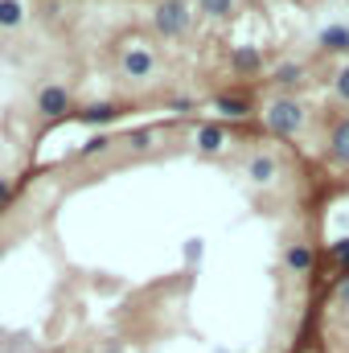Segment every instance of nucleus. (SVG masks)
Masks as SVG:
<instances>
[{
    "label": "nucleus",
    "instance_id": "ddd939ff",
    "mask_svg": "<svg viewBox=\"0 0 349 353\" xmlns=\"http://www.w3.org/2000/svg\"><path fill=\"white\" fill-rule=\"evenodd\" d=\"M259 50H255V46H239V50H235V70H247V74H251V70H259Z\"/></svg>",
    "mask_w": 349,
    "mask_h": 353
},
{
    "label": "nucleus",
    "instance_id": "1a4fd4ad",
    "mask_svg": "<svg viewBox=\"0 0 349 353\" xmlns=\"http://www.w3.org/2000/svg\"><path fill=\"white\" fill-rule=\"evenodd\" d=\"M25 25V4L21 0H0V29H21Z\"/></svg>",
    "mask_w": 349,
    "mask_h": 353
},
{
    "label": "nucleus",
    "instance_id": "f03ea898",
    "mask_svg": "<svg viewBox=\"0 0 349 353\" xmlns=\"http://www.w3.org/2000/svg\"><path fill=\"white\" fill-rule=\"evenodd\" d=\"M267 123H271V132H279V136H296V132L304 128V107H300L296 99H275V103L267 107Z\"/></svg>",
    "mask_w": 349,
    "mask_h": 353
},
{
    "label": "nucleus",
    "instance_id": "9b49d317",
    "mask_svg": "<svg viewBox=\"0 0 349 353\" xmlns=\"http://www.w3.org/2000/svg\"><path fill=\"white\" fill-rule=\"evenodd\" d=\"M300 83H304V66H300V62L275 66V87H300Z\"/></svg>",
    "mask_w": 349,
    "mask_h": 353
},
{
    "label": "nucleus",
    "instance_id": "9d476101",
    "mask_svg": "<svg viewBox=\"0 0 349 353\" xmlns=\"http://www.w3.org/2000/svg\"><path fill=\"white\" fill-rule=\"evenodd\" d=\"M79 119L90 123V128H103V123L115 119V107H111V103H94V107H83V111H79Z\"/></svg>",
    "mask_w": 349,
    "mask_h": 353
},
{
    "label": "nucleus",
    "instance_id": "f3484780",
    "mask_svg": "<svg viewBox=\"0 0 349 353\" xmlns=\"http://www.w3.org/2000/svg\"><path fill=\"white\" fill-rule=\"evenodd\" d=\"M107 144H111V140H107V136H94V140H90L87 148H83V157H99V152H103V148H107Z\"/></svg>",
    "mask_w": 349,
    "mask_h": 353
},
{
    "label": "nucleus",
    "instance_id": "423d86ee",
    "mask_svg": "<svg viewBox=\"0 0 349 353\" xmlns=\"http://www.w3.org/2000/svg\"><path fill=\"white\" fill-rule=\"evenodd\" d=\"M321 50L325 54H349V25H329V29H321Z\"/></svg>",
    "mask_w": 349,
    "mask_h": 353
},
{
    "label": "nucleus",
    "instance_id": "20e7f679",
    "mask_svg": "<svg viewBox=\"0 0 349 353\" xmlns=\"http://www.w3.org/2000/svg\"><path fill=\"white\" fill-rule=\"evenodd\" d=\"M37 111H41V115H62V111H70V90L58 87V83L41 87L37 90Z\"/></svg>",
    "mask_w": 349,
    "mask_h": 353
},
{
    "label": "nucleus",
    "instance_id": "0eeeda50",
    "mask_svg": "<svg viewBox=\"0 0 349 353\" xmlns=\"http://www.w3.org/2000/svg\"><path fill=\"white\" fill-rule=\"evenodd\" d=\"M329 157L349 169V119H341V123L333 128V136H329Z\"/></svg>",
    "mask_w": 349,
    "mask_h": 353
},
{
    "label": "nucleus",
    "instance_id": "4468645a",
    "mask_svg": "<svg viewBox=\"0 0 349 353\" xmlns=\"http://www.w3.org/2000/svg\"><path fill=\"white\" fill-rule=\"evenodd\" d=\"M214 107H218V111H226V115H247V103H243V99H235V94H218V99H214Z\"/></svg>",
    "mask_w": 349,
    "mask_h": 353
},
{
    "label": "nucleus",
    "instance_id": "6ab92c4d",
    "mask_svg": "<svg viewBox=\"0 0 349 353\" xmlns=\"http://www.w3.org/2000/svg\"><path fill=\"white\" fill-rule=\"evenodd\" d=\"M337 300H341V308L349 312V275H341V279H337Z\"/></svg>",
    "mask_w": 349,
    "mask_h": 353
},
{
    "label": "nucleus",
    "instance_id": "412c9836",
    "mask_svg": "<svg viewBox=\"0 0 349 353\" xmlns=\"http://www.w3.org/2000/svg\"><path fill=\"white\" fill-rule=\"evenodd\" d=\"M4 197H8V181L0 176V201H4Z\"/></svg>",
    "mask_w": 349,
    "mask_h": 353
},
{
    "label": "nucleus",
    "instance_id": "f257e3e1",
    "mask_svg": "<svg viewBox=\"0 0 349 353\" xmlns=\"http://www.w3.org/2000/svg\"><path fill=\"white\" fill-rule=\"evenodd\" d=\"M152 25H157V33H165V37H181V33H189L193 12L185 8V0H165V4H157Z\"/></svg>",
    "mask_w": 349,
    "mask_h": 353
},
{
    "label": "nucleus",
    "instance_id": "dca6fc26",
    "mask_svg": "<svg viewBox=\"0 0 349 353\" xmlns=\"http://www.w3.org/2000/svg\"><path fill=\"white\" fill-rule=\"evenodd\" d=\"M333 259L346 263V275H349V239H337V243H333Z\"/></svg>",
    "mask_w": 349,
    "mask_h": 353
},
{
    "label": "nucleus",
    "instance_id": "a211bd4d",
    "mask_svg": "<svg viewBox=\"0 0 349 353\" xmlns=\"http://www.w3.org/2000/svg\"><path fill=\"white\" fill-rule=\"evenodd\" d=\"M333 87H337V94H341V99L349 103V66L341 70V74H337V79H333Z\"/></svg>",
    "mask_w": 349,
    "mask_h": 353
},
{
    "label": "nucleus",
    "instance_id": "f8f14e48",
    "mask_svg": "<svg viewBox=\"0 0 349 353\" xmlns=\"http://www.w3.org/2000/svg\"><path fill=\"white\" fill-rule=\"evenodd\" d=\"M222 140H226V136H222V128H214V123H206V128L197 132V148H201V152H218Z\"/></svg>",
    "mask_w": 349,
    "mask_h": 353
},
{
    "label": "nucleus",
    "instance_id": "2eb2a0df",
    "mask_svg": "<svg viewBox=\"0 0 349 353\" xmlns=\"http://www.w3.org/2000/svg\"><path fill=\"white\" fill-rule=\"evenodd\" d=\"M201 4V12H210V17H226L230 8H235V0H197Z\"/></svg>",
    "mask_w": 349,
    "mask_h": 353
},
{
    "label": "nucleus",
    "instance_id": "6e6552de",
    "mask_svg": "<svg viewBox=\"0 0 349 353\" xmlns=\"http://www.w3.org/2000/svg\"><path fill=\"white\" fill-rule=\"evenodd\" d=\"M247 176H251V181H255V185H271V181H275V161H271V157H251V161H247Z\"/></svg>",
    "mask_w": 349,
    "mask_h": 353
},
{
    "label": "nucleus",
    "instance_id": "7ed1b4c3",
    "mask_svg": "<svg viewBox=\"0 0 349 353\" xmlns=\"http://www.w3.org/2000/svg\"><path fill=\"white\" fill-rule=\"evenodd\" d=\"M119 66H123V74H128V79H148V74L157 70V58H152V50L132 46V50H123Z\"/></svg>",
    "mask_w": 349,
    "mask_h": 353
},
{
    "label": "nucleus",
    "instance_id": "39448f33",
    "mask_svg": "<svg viewBox=\"0 0 349 353\" xmlns=\"http://www.w3.org/2000/svg\"><path fill=\"white\" fill-rule=\"evenodd\" d=\"M283 263H288V271H296V275H308L312 263H317V255H312V247H308V243H292V247H288V255H283Z\"/></svg>",
    "mask_w": 349,
    "mask_h": 353
},
{
    "label": "nucleus",
    "instance_id": "aec40b11",
    "mask_svg": "<svg viewBox=\"0 0 349 353\" xmlns=\"http://www.w3.org/2000/svg\"><path fill=\"white\" fill-rule=\"evenodd\" d=\"M152 144V132H132V148H148Z\"/></svg>",
    "mask_w": 349,
    "mask_h": 353
}]
</instances>
